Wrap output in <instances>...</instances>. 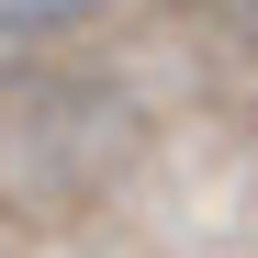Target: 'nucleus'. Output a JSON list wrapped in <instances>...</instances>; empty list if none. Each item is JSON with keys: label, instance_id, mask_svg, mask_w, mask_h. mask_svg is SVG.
Segmentation results:
<instances>
[{"label": "nucleus", "instance_id": "nucleus-1", "mask_svg": "<svg viewBox=\"0 0 258 258\" xmlns=\"http://www.w3.org/2000/svg\"><path fill=\"white\" fill-rule=\"evenodd\" d=\"M12 12H23V23H45V12H56V0H12Z\"/></svg>", "mask_w": 258, "mask_h": 258}, {"label": "nucleus", "instance_id": "nucleus-2", "mask_svg": "<svg viewBox=\"0 0 258 258\" xmlns=\"http://www.w3.org/2000/svg\"><path fill=\"white\" fill-rule=\"evenodd\" d=\"M236 12H247V23H258V0H236Z\"/></svg>", "mask_w": 258, "mask_h": 258}]
</instances>
